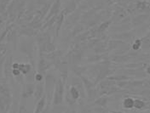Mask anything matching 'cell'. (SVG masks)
Wrapping results in <instances>:
<instances>
[{"instance_id": "16", "label": "cell", "mask_w": 150, "mask_h": 113, "mask_svg": "<svg viewBox=\"0 0 150 113\" xmlns=\"http://www.w3.org/2000/svg\"><path fill=\"white\" fill-rule=\"evenodd\" d=\"M144 105H145V103L142 100H134V107H136L137 109L142 108L144 106Z\"/></svg>"}, {"instance_id": "22", "label": "cell", "mask_w": 150, "mask_h": 113, "mask_svg": "<svg viewBox=\"0 0 150 113\" xmlns=\"http://www.w3.org/2000/svg\"><path fill=\"white\" fill-rule=\"evenodd\" d=\"M65 113H75L74 110H67Z\"/></svg>"}, {"instance_id": "7", "label": "cell", "mask_w": 150, "mask_h": 113, "mask_svg": "<svg viewBox=\"0 0 150 113\" xmlns=\"http://www.w3.org/2000/svg\"><path fill=\"white\" fill-rule=\"evenodd\" d=\"M44 91H45V86L44 84L39 82L38 83L36 87H35V91H34V97L36 100H39L43 96H44Z\"/></svg>"}, {"instance_id": "11", "label": "cell", "mask_w": 150, "mask_h": 113, "mask_svg": "<svg viewBox=\"0 0 150 113\" xmlns=\"http://www.w3.org/2000/svg\"><path fill=\"white\" fill-rule=\"evenodd\" d=\"M81 80L83 81L84 87H85V88H86L87 90H90V89L93 88L94 87H95V84H94L93 83H91V80H89L88 78H86L84 76L81 77Z\"/></svg>"}, {"instance_id": "3", "label": "cell", "mask_w": 150, "mask_h": 113, "mask_svg": "<svg viewBox=\"0 0 150 113\" xmlns=\"http://www.w3.org/2000/svg\"><path fill=\"white\" fill-rule=\"evenodd\" d=\"M61 9V0H55L52 6L50 8V13L47 15V20L52 18L53 16H57V14Z\"/></svg>"}, {"instance_id": "2", "label": "cell", "mask_w": 150, "mask_h": 113, "mask_svg": "<svg viewBox=\"0 0 150 113\" xmlns=\"http://www.w3.org/2000/svg\"><path fill=\"white\" fill-rule=\"evenodd\" d=\"M35 91V86L33 84L28 83L25 84L22 88V93H21V97L26 99V98H30L34 94Z\"/></svg>"}, {"instance_id": "24", "label": "cell", "mask_w": 150, "mask_h": 113, "mask_svg": "<svg viewBox=\"0 0 150 113\" xmlns=\"http://www.w3.org/2000/svg\"><path fill=\"white\" fill-rule=\"evenodd\" d=\"M147 72H148V73H149V74H150V66H149V67L147 68Z\"/></svg>"}, {"instance_id": "17", "label": "cell", "mask_w": 150, "mask_h": 113, "mask_svg": "<svg viewBox=\"0 0 150 113\" xmlns=\"http://www.w3.org/2000/svg\"><path fill=\"white\" fill-rule=\"evenodd\" d=\"M5 51H4L3 53H0V72H1V70H2V66H3V63L4 61V59H5V55H4Z\"/></svg>"}, {"instance_id": "25", "label": "cell", "mask_w": 150, "mask_h": 113, "mask_svg": "<svg viewBox=\"0 0 150 113\" xmlns=\"http://www.w3.org/2000/svg\"><path fill=\"white\" fill-rule=\"evenodd\" d=\"M112 113H122V112H112Z\"/></svg>"}, {"instance_id": "6", "label": "cell", "mask_w": 150, "mask_h": 113, "mask_svg": "<svg viewBox=\"0 0 150 113\" xmlns=\"http://www.w3.org/2000/svg\"><path fill=\"white\" fill-rule=\"evenodd\" d=\"M57 68L60 70L61 76H62V80L63 83L65 84L66 80H67V76H68V67H67V63L63 62V63L58 64V65H57Z\"/></svg>"}, {"instance_id": "4", "label": "cell", "mask_w": 150, "mask_h": 113, "mask_svg": "<svg viewBox=\"0 0 150 113\" xmlns=\"http://www.w3.org/2000/svg\"><path fill=\"white\" fill-rule=\"evenodd\" d=\"M50 64L47 61L45 57L44 56V55L40 56L39 61H38V72L39 73L44 74V73L47 71V69L50 68Z\"/></svg>"}, {"instance_id": "5", "label": "cell", "mask_w": 150, "mask_h": 113, "mask_svg": "<svg viewBox=\"0 0 150 113\" xmlns=\"http://www.w3.org/2000/svg\"><path fill=\"white\" fill-rule=\"evenodd\" d=\"M55 78L51 74H47L46 75V88H48V97L51 98V90L55 89Z\"/></svg>"}, {"instance_id": "12", "label": "cell", "mask_w": 150, "mask_h": 113, "mask_svg": "<svg viewBox=\"0 0 150 113\" xmlns=\"http://www.w3.org/2000/svg\"><path fill=\"white\" fill-rule=\"evenodd\" d=\"M20 33H21V35L28 36V37H32L33 35H34V34H35V32H34L33 29L27 28V27H24V28L21 29Z\"/></svg>"}, {"instance_id": "19", "label": "cell", "mask_w": 150, "mask_h": 113, "mask_svg": "<svg viewBox=\"0 0 150 113\" xmlns=\"http://www.w3.org/2000/svg\"><path fill=\"white\" fill-rule=\"evenodd\" d=\"M140 46H141V41L140 40H137V41L135 42L134 45H133V48L136 50V49H138Z\"/></svg>"}, {"instance_id": "8", "label": "cell", "mask_w": 150, "mask_h": 113, "mask_svg": "<svg viewBox=\"0 0 150 113\" xmlns=\"http://www.w3.org/2000/svg\"><path fill=\"white\" fill-rule=\"evenodd\" d=\"M32 68H33V66L31 64L22 63V64H20V66H19V71L23 75H29L33 71Z\"/></svg>"}, {"instance_id": "1", "label": "cell", "mask_w": 150, "mask_h": 113, "mask_svg": "<svg viewBox=\"0 0 150 113\" xmlns=\"http://www.w3.org/2000/svg\"><path fill=\"white\" fill-rule=\"evenodd\" d=\"M54 90L55 92L53 94V104L60 105L63 100V93H64V83L62 79H59L56 82Z\"/></svg>"}, {"instance_id": "13", "label": "cell", "mask_w": 150, "mask_h": 113, "mask_svg": "<svg viewBox=\"0 0 150 113\" xmlns=\"http://www.w3.org/2000/svg\"><path fill=\"white\" fill-rule=\"evenodd\" d=\"M75 1L74 0H73L71 3H69L68 4V5L67 6V8H66L65 10H64V14L66 15H67V14H71L72 12H74L75 10Z\"/></svg>"}, {"instance_id": "15", "label": "cell", "mask_w": 150, "mask_h": 113, "mask_svg": "<svg viewBox=\"0 0 150 113\" xmlns=\"http://www.w3.org/2000/svg\"><path fill=\"white\" fill-rule=\"evenodd\" d=\"M107 103H108V99L106 97H100L96 101H95V104L100 106H106Z\"/></svg>"}, {"instance_id": "9", "label": "cell", "mask_w": 150, "mask_h": 113, "mask_svg": "<svg viewBox=\"0 0 150 113\" xmlns=\"http://www.w3.org/2000/svg\"><path fill=\"white\" fill-rule=\"evenodd\" d=\"M45 101H46V96L44 95L38 102L37 105H36V108H35V112L34 113H41L44 109H45Z\"/></svg>"}, {"instance_id": "23", "label": "cell", "mask_w": 150, "mask_h": 113, "mask_svg": "<svg viewBox=\"0 0 150 113\" xmlns=\"http://www.w3.org/2000/svg\"><path fill=\"white\" fill-rule=\"evenodd\" d=\"M41 113H48V108H46L45 110H44V111H43Z\"/></svg>"}, {"instance_id": "21", "label": "cell", "mask_w": 150, "mask_h": 113, "mask_svg": "<svg viewBox=\"0 0 150 113\" xmlns=\"http://www.w3.org/2000/svg\"><path fill=\"white\" fill-rule=\"evenodd\" d=\"M19 113H28V110L26 109V107H25L24 105H21V106L20 107Z\"/></svg>"}, {"instance_id": "18", "label": "cell", "mask_w": 150, "mask_h": 113, "mask_svg": "<svg viewBox=\"0 0 150 113\" xmlns=\"http://www.w3.org/2000/svg\"><path fill=\"white\" fill-rule=\"evenodd\" d=\"M34 80H35L37 83L42 82V80H43V74H42V73L38 72L37 74L35 75V77H34Z\"/></svg>"}, {"instance_id": "14", "label": "cell", "mask_w": 150, "mask_h": 113, "mask_svg": "<svg viewBox=\"0 0 150 113\" xmlns=\"http://www.w3.org/2000/svg\"><path fill=\"white\" fill-rule=\"evenodd\" d=\"M123 105H124V107H125V108L130 109V108L134 107V100H133L131 98H126V99L124 100Z\"/></svg>"}, {"instance_id": "10", "label": "cell", "mask_w": 150, "mask_h": 113, "mask_svg": "<svg viewBox=\"0 0 150 113\" xmlns=\"http://www.w3.org/2000/svg\"><path fill=\"white\" fill-rule=\"evenodd\" d=\"M70 94H71V97L74 100H76L77 99L79 98V95H80V93H79V90L77 88V87L75 86H72L70 88Z\"/></svg>"}, {"instance_id": "20", "label": "cell", "mask_w": 150, "mask_h": 113, "mask_svg": "<svg viewBox=\"0 0 150 113\" xmlns=\"http://www.w3.org/2000/svg\"><path fill=\"white\" fill-rule=\"evenodd\" d=\"M108 22H105V23H103V25L99 27V31L100 32H103V31H105V29L107 28V27L108 26Z\"/></svg>"}]
</instances>
